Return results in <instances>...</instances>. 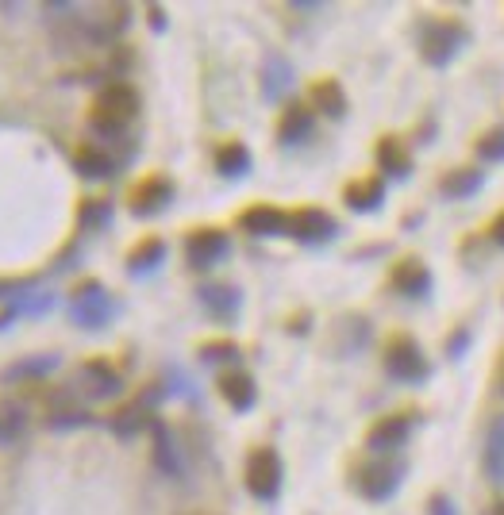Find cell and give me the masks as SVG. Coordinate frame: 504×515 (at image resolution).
Returning <instances> with one entry per match:
<instances>
[{
  "instance_id": "cell-1",
  "label": "cell",
  "mask_w": 504,
  "mask_h": 515,
  "mask_svg": "<svg viewBox=\"0 0 504 515\" xmlns=\"http://www.w3.org/2000/svg\"><path fill=\"white\" fill-rule=\"evenodd\" d=\"M139 108H143L139 89L127 85V81H112V85H104L101 93H97V100H93L89 131L108 139V143H127V127L135 123Z\"/></svg>"
},
{
  "instance_id": "cell-2",
  "label": "cell",
  "mask_w": 504,
  "mask_h": 515,
  "mask_svg": "<svg viewBox=\"0 0 504 515\" xmlns=\"http://www.w3.org/2000/svg\"><path fill=\"white\" fill-rule=\"evenodd\" d=\"M404 481V462H393V458H374L366 466H358L351 473V489L362 496V500H374V504H385L393 500L397 489Z\"/></svg>"
},
{
  "instance_id": "cell-3",
  "label": "cell",
  "mask_w": 504,
  "mask_h": 515,
  "mask_svg": "<svg viewBox=\"0 0 504 515\" xmlns=\"http://www.w3.org/2000/svg\"><path fill=\"white\" fill-rule=\"evenodd\" d=\"M70 316H74L81 331H104L112 323V316H116V300H112V293L104 289L101 281L89 277L70 296Z\"/></svg>"
},
{
  "instance_id": "cell-4",
  "label": "cell",
  "mask_w": 504,
  "mask_h": 515,
  "mask_svg": "<svg viewBox=\"0 0 504 515\" xmlns=\"http://www.w3.org/2000/svg\"><path fill=\"white\" fill-rule=\"evenodd\" d=\"M243 481H247V492H251L254 500L274 504L281 496V481H285V466H281L278 450H274V446H258V450H251Z\"/></svg>"
},
{
  "instance_id": "cell-5",
  "label": "cell",
  "mask_w": 504,
  "mask_h": 515,
  "mask_svg": "<svg viewBox=\"0 0 504 515\" xmlns=\"http://www.w3.org/2000/svg\"><path fill=\"white\" fill-rule=\"evenodd\" d=\"M385 373L393 381H401V385H420L431 373L428 358H424V350H420V343L412 335L389 339V346H385Z\"/></svg>"
},
{
  "instance_id": "cell-6",
  "label": "cell",
  "mask_w": 504,
  "mask_h": 515,
  "mask_svg": "<svg viewBox=\"0 0 504 515\" xmlns=\"http://www.w3.org/2000/svg\"><path fill=\"white\" fill-rule=\"evenodd\" d=\"M339 220L324 212V208H297V212H289V239H297L301 246H324V243H335L339 239Z\"/></svg>"
},
{
  "instance_id": "cell-7",
  "label": "cell",
  "mask_w": 504,
  "mask_h": 515,
  "mask_svg": "<svg viewBox=\"0 0 504 515\" xmlns=\"http://www.w3.org/2000/svg\"><path fill=\"white\" fill-rule=\"evenodd\" d=\"M227 254H231V235L220 227H197L185 239V262L193 270H212V266L227 262Z\"/></svg>"
},
{
  "instance_id": "cell-8",
  "label": "cell",
  "mask_w": 504,
  "mask_h": 515,
  "mask_svg": "<svg viewBox=\"0 0 504 515\" xmlns=\"http://www.w3.org/2000/svg\"><path fill=\"white\" fill-rule=\"evenodd\" d=\"M462 43H466L462 27L451 24V20H435V24L420 31V58L428 66H447V62H454V54L462 50Z\"/></svg>"
},
{
  "instance_id": "cell-9",
  "label": "cell",
  "mask_w": 504,
  "mask_h": 515,
  "mask_svg": "<svg viewBox=\"0 0 504 515\" xmlns=\"http://www.w3.org/2000/svg\"><path fill=\"white\" fill-rule=\"evenodd\" d=\"M74 393L89 396V400H112V396L124 393V377H120V369L108 366L104 358H93V362H85L77 369Z\"/></svg>"
},
{
  "instance_id": "cell-10",
  "label": "cell",
  "mask_w": 504,
  "mask_h": 515,
  "mask_svg": "<svg viewBox=\"0 0 504 515\" xmlns=\"http://www.w3.org/2000/svg\"><path fill=\"white\" fill-rule=\"evenodd\" d=\"M174 197H177L174 181L162 177V173H154V177L135 185V193H131V216L135 220H154V216H162L174 204Z\"/></svg>"
},
{
  "instance_id": "cell-11",
  "label": "cell",
  "mask_w": 504,
  "mask_h": 515,
  "mask_svg": "<svg viewBox=\"0 0 504 515\" xmlns=\"http://www.w3.org/2000/svg\"><path fill=\"white\" fill-rule=\"evenodd\" d=\"M162 396H166V389H162V385L147 389V393L135 396L131 404H124V408H120L116 416L108 419V427H112V431H116L120 439H131V435H139L143 427H151V423H154L151 408L158 404V400H162Z\"/></svg>"
},
{
  "instance_id": "cell-12",
  "label": "cell",
  "mask_w": 504,
  "mask_h": 515,
  "mask_svg": "<svg viewBox=\"0 0 504 515\" xmlns=\"http://www.w3.org/2000/svg\"><path fill=\"white\" fill-rule=\"evenodd\" d=\"M197 300H201V308L216 319V323H235L239 308H243V293H239L235 285H220V281L201 285V289H197Z\"/></svg>"
},
{
  "instance_id": "cell-13",
  "label": "cell",
  "mask_w": 504,
  "mask_h": 515,
  "mask_svg": "<svg viewBox=\"0 0 504 515\" xmlns=\"http://www.w3.org/2000/svg\"><path fill=\"white\" fill-rule=\"evenodd\" d=\"M412 435V416H385L366 431V450L374 454H397Z\"/></svg>"
},
{
  "instance_id": "cell-14",
  "label": "cell",
  "mask_w": 504,
  "mask_h": 515,
  "mask_svg": "<svg viewBox=\"0 0 504 515\" xmlns=\"http://www.w3.org/2000/svg\"><path fill=\"white\" fill-rule=\"evenodd\" d=\"M312 127H316V112H312V104L293 100L278 120V143L281 147H301V143L312 139Z\"/></svg>"
},
{
  "instance_id": "cell-15",
  "label": "cell",
  "mask_w": 504,
  "mask_h": 515,
  "mask_svg": "<svg viewBox=\"0 0 504 515\" xmlns=\"http://www.w3.org/2000/svg\"><path fill=\"white\" fill-rule=\"evenodd\" d=\"M239 227L254 239H278L289 231V212H281L274 204H254L239 216Z\"/></svg>"
},
{
  "instance_id": "cell-16",
  "label": "cell",
  "mask_w": 504,
  "mask_h": 515,
  "mask_svg": "<svg viewBox=\"0 0 504 515\" xmlns=\"http://www.w3.org/2000/svg\"><path fill=\"white\" fill-rule=\"evenodd\" d=\"M293 81H297L293 62L285 54H266V62H262V100L266 104H278L293 89Z\"/></svg>"
},
{
  "instance_id": "cell-17",
  "label": "cell",
  "mask_w": 504,
  "mask_h": 515,
  "mask_svg": "<svg viewBox=\"0 0 504 515\" xmlns=\"http://www.w3.org/2000/svg\"><path fill=\"white\" fill-rule=\"evenodd\" d=\"M389 285L401 296H408V300H424V296L431 293V273L420 258H404V262H397L393 273H389Z\"/></svg>"
},
{
  "instance_id": "cell-18",
  "label": "cell",
  "mask_w": 504,
  "mask_h": 515,
  "mask_svg": "<svg viewBox=\"0 0 504 515\" xmlns=\"http://www.w3.org/2000/svg\"><path fill=\"white\" fill-rule=\"evenodd\" d=\"M220 396L227 400V408L231 412H251L254 404H258V385H254L251 373H243V369H227L224 377H220Z\"/></svg>"
},
{
  "instance_id": "cell-19",
  "label": "cell",
  "mask_w": 504,
  "mask_h": 515,
  "mask_svg": "<svg viewBox=\"0 0 504 515\" xmlns=\"http://www.w3.org/2000/svg\"><path fill=\"white\" fill-rule=\"evenodd\" d=\"M166 254H170V246L166 239H143V243L135 246L131 254H127V277H135V281H143V277H151V273L162 270V262H166Z\"/></svg>"
},
{
  "instance_id": "cell-20",
  "label": "cell",
  "mask_w": 504,
  "mask_h": 515,
  "mask_svg": "<svg viewBox=\"0 0 504 515\" xmlns=\"http://www.w3.org/2000/svg\"><path fill=\"white\" fill-rule=\"evenodd\" d=\"M151 442H154V466L162 469L166 477H181L185 473V466H181V450H177V442H174V431L162 423V419L154 416L151 423Z\"/></svg>"
},
{
  "instance_id": "cell-21",
  "label": "cell",
  "mask_w": 504,
  "mask_h": 515,
  "mask_svg": "<svg viewBox=\"0 0 504 515\" xmlns=\"http://www.w3.org/2000/svg\"><path fill=\"white\" fill-rule=\"evenodd\" d=\"M343 200H347V208L358 212V216L378 212L381 204H385V177H362V181H351V185L343 189Z\"/></svg>"
},
{
  "instance_id": "cell-22",
  "label": "cell",
  "mask_w": 504,
  "mask_h": 515,
  "mask_svg": "<svg viewBox=\"0 0 504 515\" xmlns=\"http://www.w3.org/2000/svg\"><path fill=\"white\" fill-rule=\"evenodd\" d=\"M74 170L85 181H108L120 173V158H112L104 147H81L74 154Z\"/></svg>"
},
{
  "instance_id": "cell-23",
  "label": "cell",
  "mask_w": 504,
  "mask_h": 515,
  "mask_svg": "<svg viewBox=\"0 0 504 515\" xmlns=\"http://www.w3.org/2000/svg\"><path fill=\"white\" fill-rule=\"evenodd\" d=\"M58 366H62V354H31V358H20V362L0 369V381L4 385H12V381H39V377L54 373Z\"/></svg>"
},
{
  "instance_id": "cell-24",
  "label": "cell",
  "mask_w": 504,
  "mask_h": 515,
  "mask_svg": "<svg viewBox=\"0 0 504 515\" xmlns=\"http://www.w3.org/2000/svg\"><path fill=\"white\" fill-rule=\"evenodd\" d=\"M378 170H381V177H393V181H404V177L412 173V154L404 150L401 139L385 135L378 143Z\"/></svg>"
},
{
  "instance_id": "cell-25",
  "label": "cell",
  "mask_w": 504,
  "mask_h": 515,
  "mask_svg": "<svg viewBox=\"0 0 504 515\" xmlns=\"http://www.w3.org/2000/svg\"><path fill=\"white\" fill-rule=\"evenodd\" d=\"M312 112H324L328 120H343L347 116V93L335 77H324L312 85Z\"/></svg>"
},
{
  "instance_id": "cell-26",
  "label": "cell",
  "mask_w": 504,
  "mask_h": 515,
  "mask_svg": "<svg viewBox=\"0 0 504 515\" xmlns=\"http://www.w3.org/2000/svg\"><path fill=\"white\" fill-rule=\"evenodd\" d=\"M251 166H254V158L243 143H224V147L216 150V173L227 177V181H243V177L251 173Z\"/></svg>"
},
{
  "instance_id": "cell-27",
  "label": "cell",
  "mask_w": 504,
  "mask_h": 515,
  "mask_svg": "<svg viewBox=\"0 0 504 515\" xmlns=\"http://www.w3.org/2000/svg\"><path fill=\"white\" fill-rule=\"evenodd\" d=\"M481 185H485V173L462 166V170H451L443 181H439V193H443L447 200H470Z\"/></svg>"
},
{
  "instance_id": "cell-28",
  "label": "cell",
  "mask_w": 504,
  "mask_h": 515,
  "mask_svg": "<svg viewBox=\"0 0 504 515\" xmlns=\"http://www.w3.org/2000/svg\"><path fill=\"white\" fill-rule=\"evenodd\" d=\"M108 223H112V200H101V197L81 200V208H77V227H81L85 235L104 231Z\"/></svg>"
},
{
  "instance_id": "cell-29",
  "label": "cell",
  "mask_w": 504,
  "mask_h": 515,
  "mask_svg": "<svg viewBox=\"0 0 504 515\" xmlns=\"http://www.w3.org/2000/svg\"><path fill=\"white\" fill-rule=\"evenodd\" d=\"M485 473L504 485V419L493 423V431H489V439H485Z\"/></svg>"
},
{
  "instance_id": "cell-30",
  "label": "cell",
  "mask_w": 504,
  "mask_h": 515,
  "mask_svg": "<svg viewBox=\"0 0 504 515\" xmlns=\"http://www.w3.org/2000/svg\"><path fill=\"white\" fill-rule=\"evenodd\" d=\"M197 354H201L204 366H231V369L239 366V358H243V350L235 343H204Z\"/></svg>"
},
{
  "instance_id": "cell-31",
  "label": "cell",
  "mask_w": 504,
  "mask_h": 515,
  "mask_svg": "<svg viewBox=\"0 0 504 515\" xmlns=\"http://www.w3.org/2000/svg\"><path fill=\"white\" fill-rule=\"evenodd\" d=\"M54 304H58V296H54V293H31V296L12 300L8 308H12V312H16V319H20V316H47Z\"/></svg>"
},
{
  "instance_id": "cell-32",
  "label": "cell",
  "mask_w": 504,
  "mask_h": 515,
  "mask_svg": "<svg viewBox=\"0 0 504 515\" xmlns=\"http://www.w3.org/2000/svg\"><path fill=\"white\" fill-rule=\"evenodd\" d=\"M39 293V273H24V277H0V300H20V296Z\"/></svg>"
},
{
  "instance_id": "cell-33",
  "label": "cell",
  "mask_w": 504,
  "mask_h": 515,
  "mask_svg": "<svg viewBox=\"0 0 504 515\" xmlns=\"http://www.w3.org/2000/svg\"><path fill=\"white\" fill-rule=\"evenodd\" d=\"M27 427V416L20 404H4L0 408V442H12L16 435H24Z\"/></svg>"
},
{
  "instance_id": "cell-34",
  "label": "cell",
  "mask_w": 504,
  "mask_h": 515,
  "mask_svg": "<svg viewBox=\"0 0 504 515\" xmlns=\"http://www.w3.org/2000/svg\"><path fill=\"white\" fill-rule=\"evenodd\" d=\"M89 423H93V416L81 408H58L47 416V431H70V427H89Z\"/></svg>"
},
{
  "instance_id": "cell-35",
  "label": "cell",
  "mask_w": 504,
  "mask_h": 515,
  "mask_svg": "<svg viewBox=\"0 0 504 515\" xmlns=\"http://www.w3.org/2000/svg\"><path fill=\"white\" fill-rule=\"evenodd\" d=\"M474 150H478L481 162H504V127H497V131H485Z\"/></svg>"
},
{
  "instance_id": "cell-36",
  "label": "cell",
  "mask_w": 504,
  "mask_h": 515,
  "mask_svg": "<svg viewBox=\"0 0 504 515\" xmlns=\"http://www.w3.org/2000/svg\"><path fill=\"white\" fill-rule=\"evenodd\" d=\"M162 389H166V396H197V389H193V381L185 377V369H177V366H170L166 369V381H162Z\"/></svg>"
},
{
  "instance_id": "cell-37",
  "label": "cell",
  "mask_w": 504,
  "mask_h": 515,
  "mask_svg": "<svg viewBox=\"0 0 504 515\" xmlns=\"http://www.w3.org/2000/svg\"><path fill=\"white\" fill-rule=\"evenodd\" d=\"M466 346H470V331H466V327H458V335L447 339V358H462V354H466Z\"/></svg>"
},
{
  "instance_id": "cell-38",
  "label": "cell",
  "mask_w": 504,
  "mask_h": 515,
  "mask_svg": "<svg viewBox=\"0 0 504 515\" xmlns=\"http://www.w3.org/2000/svg\"><path fill=\"white\" fill-rule=\"evenodd\" d=\"M428 515H458L451 504V496H443V492H435L428 500Z\"/></svg>"
},
{
  "instance_id": "cell-39",
  "label": "cell",
  "mask_w": 504,
  "mask_h": 515,
  "mask_svg": "<svg viewBox=\"0 0 504 515\" xmlns=\"http://www.w3.org/2000/svg\"><path fill=\"white\" fill-rule=\"evenodd\" d=\"M489 239H493L497 246H504V212L493 223H489Z\"/></svg>"
},
{
  "instance_id": "cell-40",
  "label": "cell",
  "mask_w": 504,
  "mask_h": 515,
  "mask_svg": "<svg viewBox=\"0 0 504 515\" xmlns=\"http://www.w3.org/2000/svg\"><path fill=\"white\" fill-rule=\"evenodd\" d=\"M147 16H151V27H154V31H166V12H162L158 4H151V8H147Z\"/></svg>"
},
{
  "instance_id": "cell-41",
  "label": "cell",
  "mask_w": 504,
  "mask_h": 515,
  "mask_svg": "<svg viewBox=\"0 0 504 515\" xmlns=\"http://www.w3.org/2000/svg\"><path fill=\"white\" fill-rule=\"evenodd\" d=\"M493 515H504V500L501 504H493Z\"/></svg>"
}]
</instances>
